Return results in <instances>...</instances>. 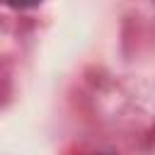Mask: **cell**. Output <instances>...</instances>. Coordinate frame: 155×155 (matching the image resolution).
<instances>
[{
    "label": "cell",
    "mask_w": 155,
    "mask_h": 155,
    "mask_svg": "<svg viewBox=\"0 0 155 155\" xmlns=\"http://www.w3.org/2000/svg\"><path fill=\"white\" fill-rule=\"evenodd\" d=\"M22 5H36V2H41V0H19Z\"/></svg>",
    "instance_id": "1"
}]
</instances>
